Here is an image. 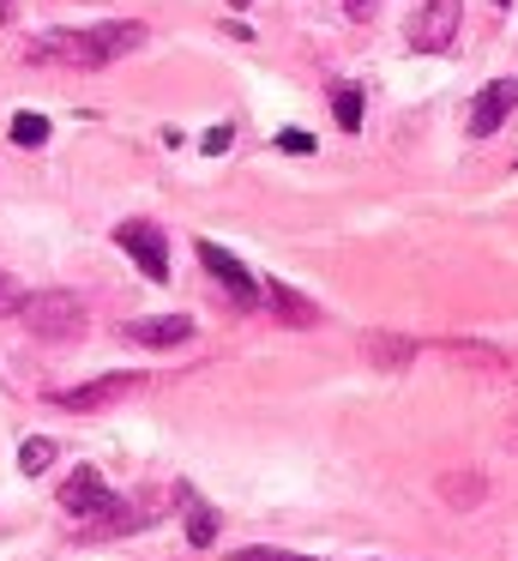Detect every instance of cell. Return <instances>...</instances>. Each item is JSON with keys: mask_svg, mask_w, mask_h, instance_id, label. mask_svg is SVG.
I'll list each match as a JSON object with an SVG mask.
<instances>
[{"mask_svg": "<svg viewBox=\"0 0 518 561\" xmlns=\"http://www.w3.org/2000/svg\"><path fill=\"white\" fill-rule=\"evenodd\" d=\"M145 49V25L133 19H108V25H84V31H48L31 43V61H60V67H108L120 55Z\"/></svg>", "mask_w": 518, "mask_h": 561, "instance_id": "1", "label": "cell"}, {"mask_svg": "<svg viewBox=\"0 0 518 561\" xmlns=\"http://www.w3.org/2000/svg\"><path fill=\"white\" fill-rule=\"evenodd\" d=\"M24 332L43 344H72L84 332V302L72 290H31L24 296Z\"/></svg>", "mask_w": 518, "mask_h": 561, "instance_id": "2", "label": "cell"}, {"mask_svg": "<svg viewBox=\"0 0 518 561\" xmlns=\"http://www.w3.org/2000/svg\"><path fill=\"white\" fill-rule=\"evenodd\" d=\"M115 242H120V254H127V260H133V266H139L151 284H169V236L157 230V224L127 218V224L115 230Z\"/></svg>", "mask_w": 518, "mask_h": 561, "instance_id": "3", "label": "cell"}, {"mask_svg": "<svg viewBox=\"0 0 518 561\" xmlns=\"http://www.w3.org/2000/svg\"><path fill=\"white\" fill-rule=\"evenodd\" d=\"M199 266L211 272L217 284H223V290H229V302H235V308H253V302H260V296H265V284L253 278V272L241 266V260L229 254L223 242H199Z\"/></svg>", "mask_w": 518, "mask_h": 561, "instance_id": "4", "label": "cell"}, {"mask_svg": "<svg viewBox=\"0 0 518 561\" xmlns=\"http://www.w3.org/2000/svg\"><path fill=\"white\" fill-rule=\"evenodd\" d=\"M458 0H422V13L410 19V49H422V55H440V49H452V37H458Z\"/></svg>", "mask_w": 518, "mask_h": 561, "instance_id": "5", "label": "cell"}, {"mask_svg": "<svg viewBox=\"0 0 518 561\" xmlns=\"http://www.w3.org/2000/svg\"><path fill=\"white\" fill-rule=\"evenodd\" d=\"M60 507L72 513V519H103L108 507H120L115 495H108V483H103V471H91V465H79V471L60 483Z\"/></svg>", "mask_w": 518, "mask_h": 561, "instance_id": "6", "label": "cell"}, {"mask_svg": "<svg viewBox=\"0 0 518 561\" xmlns=\"http://www.w3.org/2000/svg\"><path fill=\"white\" fill-rule=\"evenodd\" d=\"M513 110H518V79H488V85L476 91V103H470V139L500 134V122Z\"/></svg>", "mask_w": 518, "mask_h": 561, "instance_id": "7", "label": "cell"}, {"mask_svg": "<svg viewBox=\"0 0 518 561\" xmlns=\"http://www.w3.org/2000/svg\"><path fill=\"white\" fill-rule=\"evenodd\" d=\"M145 375H103V380H84V387H60L55 404L60 411H103V404L127 399V392H139Z\"/></svg>", "mask_w": 518, "mask_h": 561, "instance_id": "8", "label": "cell"}, {"mask_svg": "<svg viewBox=\"0 0 518 561\" xmlns=\"http://www.w3.org/2000/svg\"><path fill=\"white\" fill-rule=\"evenodd\" d=\"M127 344H139V351H175V344L193 339V320L187 314H151V320H127V332H120Z\"/></svg>", "mask_w": 518, "mask_h": 561, "instance_id": "9", "label": "cell"}, {"mask_svg": "<svg viewBox=\"0 0 518 561\" xmlns=\"http://www.w3.org/2000/svg\"><path fill=\"white\" fill-rule=\"evenodd\" d=\"M361 351H368L373 368H404L410 356H416V339H398V332H368V339H361Z\"/></svg>", "mask_w": 518, "mask_h": 561, "instance_id": "10", "label": "cell"}, {"mask_svg": "<svg viewBox=\"0 0 518 561\" xmlns=\"http://www.w3.org/2000/svg\"><path fill=\"white\" fill-rule=\"evenodd\" d=\"M265 302H272L277 320H289V327H313V320H320V308H313L308 296H296L289 284H277V278L265 284Z\"/></svg>", "mask_w": 518, "mask_h": 561, "instance_id": "11", "label": "cell"}, {"mask_svg": "<svg viewBox=\"0 0 518 561\" xmlns=\"http://www.w3.org/2000/svg\"><path fill=\"white\" fill-rule=\"evenodd\" d=\"M332 115L344 134H361V85H337L332 91Z\"/></svg>", "mask_w": 518, "mask_h": 561, "instance_id": "12", "label": "cell"}, {"mask_svg": "<svg viewBox=\"0 0 518 561\" xmlns=\"http://www.w3.org/2000/svg\"><path fill=\"white\" fill-rule=\"evenodd\" d=\"M217 525H223V519H217V507H205V501H187V537H193V543H217Z\"/></svg>", "mask_w": 518, "mask_h": 561, "instance_id": "13", "label": "cell"}, {"mask_svg": "<svg viewBox=\"0 0 518 561\" xmlns=\"http://www.w3.org/2000/svg\"><path fill=\"white\" fill-rule=\"evenodd\" d=\"M19 465H24V477H43L48 465H55V440H43V435H31L19 447Z\"/></svg>", "mask_w": 518, "mask_h": 561, "instance_id": "14", "label": "cell"}, {"mask_svg": "<svg viewBox=\"0 0 518 561\" xmlns=\"http://www.w3.org/2000/svg\"><path fill=\"white\" fill-rule=\"evenodd\" d=\"M482 489H488L482 477H446V483H440V495H446V501H458V507H476V501H482Z\"/></svg>", "mask_w": 518, "mask_h": 561, "instance_id": "15", "label": "cell"}, {"mask_svg": "<svg viewBox=\"0 0 518 561\" xmlns=\"http://www.w3.org/2000/svg\"><path fill=\"white\" fill-rule=\"evenodd\" d=\"M43 139H48V122H43V115H31V110L12 115V146H43Z\"/></svg>", "mask_w": 518, "mask_h": 561, "instance_id": "16", "label": "cell"}, {"mask_svg": "<svg viewBox=\"0 0 518 561\" xmlns=\"http://www.w3.org/2000/svg\"><path fill=\"white\" fill-rule=\"evenodd\" d=\"M24 296H31V290H24V284L0 266V314H24Z\"/></svg>", "mask_w": 518, "mask_h": 561, "instance_id": "17", "label": "cell"}, {"mask_svg": "<svg viewBox=\"0 0 518 561\" xmlns=\"http://www.w3.org/2000/svg\"><path fill=\"white\" fill-rule=\"evenodd\" d=\"M235 561H320V556H296V549H272V543H248Z\"/></svg>", "mask_w": 518, "mask_h": 561, "instance_id": "18", "label": "cell"}, {"mask_svg": "<svg viewBox=\"0 0 518 561\" xmlns=\"http://www.w3.org/2000/svg\"><path fill=\"white\" fill-rule=\"evenodd\" d=\"M277 151H289V158H308V151H313V134H301V127H284V134H277Z\"/></svg>", "mask_w": 518, "mask_h": 561, "instance_id": "19", "label": "cell"}, {"mask_svg": "<svg viewBox=\"0 0 518 561\" xmlns=\"http://www.w3.org/2000/svg\"><path fill=\"white\" fill-rule=\"evenodd\" d=\"M199 151H211V158H217V151H229V127H211V134H205V146Z\"/></svg>", "mask_w": 518, "mask_h": 561, "instance_id": "20", "label": "cell"}, {"mask_svg": "<svg viewBox=\"0 0 518 561\" xmlns=\"http://www.w3.org/2000/svg\"><path fill=\"white\" fill-rule=\"evenodd\" d=\"M344 13H349V19H368V13H373V0H344Z\"/></svg>", "mask_w": 518, "mask_h": 561, "instance_id": "21", "label": "cell"}, {"mask_svg": "<svg viewBox=\"0 0 518 561\" xmlns=\"http://www.w3.org/2000/svg\"><path fill=\"white\" fill-rule=\"evenodd\" d=\"M229 7H248V0H229Z\"/></svg>", "mask_w": 518, "mask_h": 561, "instance_id": "22", "label": "cell"}, {"mask_svg": "<svg viewBox=\"0 0 518 561\" xmlns=\"http://www.w3.org/2000/svg\"><path fill=\"white\" fill-rule=\"evenodd\" d=\"M494 7H513V0H494Z\"/></svg>", "mask_w": 518, "mask_h": 561, "instance_id": "23", "label": "cell"}]
</instances>
